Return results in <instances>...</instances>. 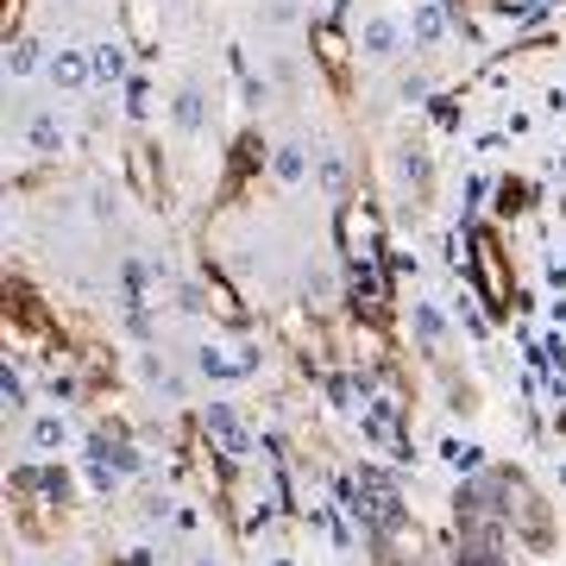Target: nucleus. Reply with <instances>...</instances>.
<instances>
[{
    "label": "nucleus",
    "instance_id": "nucleus-1",
    "mask_svg": "<svg viewBox=\"0 0 566 566\" xmlns=\"http://www.w3.org/2000/svg\"><path fill=\"white\" fill-rule=\"evenodd\" d=\"M403 39H409V25L390 20V13H378V20L359 25V57L365 63H390L397 51H403Z\"/></svg>",
    "mask_w": 566,
    "mask_h": 566
},
{
    "label": "nucleus",
    "instance_id": "nucleus-2",
    "mask_svg": "<svg viewBox=\"0 0 566 566\" xmlns=\"http://www.w3.org/2000/svg\"><path fill=\"white\" fill-rule=\"evenodd\" d=\"M63 145H70V120H63L57 107L25 114V151H32V158H57Z\"/></svg>",
    "mask_w": 566,
    "mask_h": 566
},
{
    "label": "nucleus",
    "instance_id": "nucleus-3",
    "mask_svg": "<svg viewBox=\"0 0 566 566\" xmlns=\"http://www.w3.org/2000/svg\"><path fill=\"white\" fill-rule=\"evenodd\" d=\"M44 76H51V88L76 95V88H88V82H95V63H88V51H76V44H57Z\"/></svg>",
    "mask_w": 566,
    "mask_h": 566
},
{
    "label": "nucleus",
    "instance_id": "nucleus-4",
    "mask_svg": "<svg viewBox=\"0 0 566 566\" xmlns=\"http://www.w3.org/2000/svg\"><path fill=\"white\" fill-rule=\"evenodd\" d=\"M259 346H240V353H227V346H202L196 365H202V378H245V371H259Z\"/></svg>",
    "mask_w": 566,
    "mask_h": 566
},
{
    "label": "nucleus",
    "instance_id": "nucleus-5",
    "mask_svg": "<svg viewBox=\"0 0 566 566\" xmlns=\"http://www.w3.org/2000/svg\"><path fill=\"white\" fill-rule=\"evenodd\" d=\"M39 70H51V51L39 39H13L7 44V82H32Z\"/></svg>",
    "mask_w": 566,
    "mask_h": 566
},
{
    "label": "nucleus",
    "instance_id": "nucleus-6",
    "mask_svg": "<svg viewBox=\"0 0 566 566\" xmlns=\"http://www.w3.org/2000/svg\"><path fill=\"white\" fill-rule=\"evenodd\" d=\"M88 63H95V82H126V70H133V57H126V44L120 39H95L88 44Z\"/></svg>",
    "mask_w": 566,
    "mask_h": 566
},
{
    "label": "nucleus",
    "instance_id": "nucleus-7",
    "mask_svg": "<svg viewBox=\"0 0 566 566\" xmlns=\"http://www.w3.org/2000/svg\"><path fill=\"white\" fill-rule=\"evenodd\" d=\"M409 39L422 44V51L447 39V7L441 0H416V13H409Z\"/></svg>",
    "mask_w": 566,
    "mask_h": 566
},
{
    "label": "nucleus",
    "instance_id": "nucleus-8",
    "mask_svg": "<svg viewBox=\"0 0 566 566\" xmlns=\"http://www.w3.org/2000/svg\"><path fill=\"white\" fill-rule=\"evenodd\" d=\"M25 441H32V453H63V447H70V422H63V409H51V416H32Z\"/></svg>",
    "mask_w": 566,
    "mask_h": 566
},
{
    "label": "nucleus",
    "instance_id": "nucleus-9",
    "mask_svg": "<svg viewBox=\"0 0 566 566\" xmlns=\"http://www.w3.org/2000/svg\"><path fill=\"white\" fill-rule=\"evenodd\" d=\"M308 145H277V151H271V177L283 182V189H296V182H308Z\"/></svg>",
    "mask_w": 566,
    "mask_h": 566
},
{
    "label": "nucleus",
    "instance_id": "nucleus-10",
    "mask_svg": "<svg viewBox=\"0 0 566 566\" xmlns=\"http://www.w3.org/2000/svg\"><path fill=\"white\" fill-rule=\"evenodd\" d=\"M208 434H214L233 460H240V453H252V441L240 434V422H233V409H227V403H208Z\"/></svg>",
    "mask_w": 566,
    "mask_h": 566
},
{
    "label": "nucleus",
    "instance_id": "nucleus-11",
    "mask_svg": "<svg viewBox=\"0 0 566 566\" xmlns=\"http://www.w3.org/2000/svg\"><path fill=\"white\" fill-rule=\"evenodd\" d=\"M170 120H177L182 133H202V126H208V102H202V88H177V102H170Z\"/></svg>",
    "mask_w": 566,
    "mask_h": 566
},
{
    "label": "nucleus",
    "instance_id": "nucleus-12",
    "mask_svg": "<svg viewBox=\"0 0 566 566\" xmlns=\"http://www.w3.org/2000/svg\"><path fill=\"white\" fill-rule=\"evenodd\" d=\"M88 453H95V460H107L114 472H139V453H133L126 441H107V434H95V441H88Z\"/></svg>",
    "mask_w": 566,
    "mask_h": 566
},
{
    "label": "nucleus",
    "instance_id": "nucleus-13",
    "mask_svg": "<svg viewBox=\"0 0 566 566\" xmlns=\"http://www.w3.org/2000/svg\"><path fill=\"white\" fill-rule=\"evenodd\" d=\"M441 460L453 465V472H479V441H460V434H447V441H441Z\"/></svg>",
    "mask_w": 566,
    "mask_h": 566
},
{
    "label": "nucleus",
    "instance_id": "nucleus-14",
    "mask_svg": "<svg viewBox=\"0 0 566 566\" xmlns=\"http://www.w3.org/2000/svg\"><path fill=\"white\" fill-rule=\"evenodd\" d=\"M126 114H133V120L151 114V82H145V76H126Z\"/></svg>",
    "mask_w": 566,
    "mask_h": 566
},
{
    "label": "nucleus",
    "instance_id": "nucleus-15",
    "mask_svg": "<svg viewBox=\"0 0 566 566\" xmlns=\"http://www.w3.org/2000/svg\"><path fill=\"white\" fill-rule=\"evenodd\" d=\"M416 340H422L428 353L441 346V315H434V308H428V303H416Z\"/></svg>",
    "mask_w": 566,
    "mask_h": 566
},
{
    "label": "nucleus",
    "instance_id": "nucleus-16",
    "mask_svg": "<svg viewBox=\"0 0 566 566\" xmlns=\"http://www.w3.org/2000/svg\"><path fill=\"white\" fill-rule=\"evenodd\" d=\"M0 403H7V416H25V385H20V371H0Z\"/></svg>",
    "mask_w": 566,
    "mask_h": 566
},
{
    "label": "nucleus",
    "instance_id": "nucleus-17",
    "mask_svg": "<svg viewBox=\"0 0 566 566\" xmlns=\"http://www.w3.org/2000/svg\"><path fill=\"white\" fill-rule=\"evenodd\" d=\"M315 177H322V189H346V164H340V151H322Z\"/></svg>",
    "mask_w": 566,
    "mask_h": 566
},
{
    "label": "nucleus",
    "instance_id": "nucleus-18",
    "mask_svg": "<svg viewBox=\"0 0 566 566\" xmlns=\"http://www.w3.org/2000/svg\"><path fill=\"white\" fill-rule=\"evenodd\" d=\"M409 182H428V151H403V164H397Z\"/></svg>",
    "mask_w": 566,
    "mask_h": 566
},
{
    "label": "nucleus",
    "instance_id": "nucleus-19",
    "mask_svg": "<svg viewBox=\"0 0 566 566\" xmlns=\"http://www.w3.org/2000/svg\"><path fill=\"white\" fill-rule=\"evenodd\" d=\"M296 20V0H271V7H264V25H290Z\"/></svg>",
    "mask_w": 566,
    "mask_h": 566
},
{
    "label": "nucleus",
    "instance_id": "nucleus-20",
    "mask_svg": "<svg viewBox=\"0 0 566 566\" xmlns=\"http://www.w3.org/2000/svg\"><path fill=\"white\" fill-rule=\"evenodd\" d=\"M428 88H434V82H428V76H403V102H422Z\"/></svg>",
    "mask_w": 566,
    "mask_h": 566
},
{
    "label": "nucleus",
    "instance_id": "nucleus-21",
    "mask_svg": "<svg viewBox=\"0 0 566 566\" xmlns=\"http://www.w3.org/2000/svg\"><path fill=\"white\" fill-rule=\"evenodd\" d=\"M76 397V378H51V403H70Z\"/></svg>",
    "mask_w": 566,
    "mask_h": 566
},
{
    "label": "nucleus",
    "instance_id": "nucleus-22",
    "mask_svg": "<svg viewBox=\"0 0 566 566\" xmlns=\"http://www.w3.org/2000/svg\"><path fill=\"white\" fill-rule=\"evenodd\" d=\"M189 566H214V560H189Z\"/></svg>",
    "mask_w": 566,
    "mask_h": 566
}]
</instances>
